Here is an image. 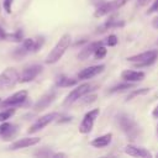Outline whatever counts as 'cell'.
Instances as JSON below:
<instances>
[{
	"label": "cell",
	"mask_w": 158,
	"mask_h": 158,
	"mask_svg": "<svg viewBox=\"0 0 158 158\" xmlns=\"http://www.w3.org/2000/svg\"><path fill=\"white\" fill-rule=\"evenodd\" d=\"M44 43V37L38 36L36 38H23L20 44L12 51L11 56L16 60H21L23 57H26L28 53L38 52Z\"/></svg>",
	"instance_id": "obj_1"
},
{
	"label": "cell",
	"mask_w": 158,
	"mask_h": 158,
	"mask_svg": "<svg viewBox=\"0 0 158 158\" xmlns=\"http://www.w3.org/2000/svg\"><path fill=\"white\" fill-rule=\"evenodd\" d=\"M116 122L120 130L128 137V139L131 141L137 139V137L139 136V126L131 115L126 112H121L116 116Z\"/></svg>",
	"instance_id": "obj_2"
},
{
	"label": "cell",
	"mask_w": 158,
	"mask_h": 158,
	"mask_svg": "<svg viewBox=\"0 0 158 158\" xmlns=\"http://www.w3.org/2000/svg\"><path fill=\"white\" fill-rule=\"evenodd\" d=\"M70 42H72L70 35L69 33H64L58 40V42L56 43V46L51 49V52L47 54V57L44 59L46 64H54V63H57L64 56V53L67 52V49L69 48Z\"/></svg>",
	"instance_id": "obj_3"
},
{
	"label": "cell",
	"mask_w": 158,
	"mask_h": 158,
	"mask_svg": "<svg viewBox=\"0 0 158 158\" xmlns=\"http://www.w3.org/2000/svg\"><path fill=\"white\" fill-rule=\"evenodd\" d=\"M158 58V51L157 49H149L138 54H133L126 58L127 62L135 64V67L137 68H143V67H148L152 65Z\"/></svg>",
	"instance_id": "obj_4"
},
{
	"label": "cell",
	"mask_w": 158,
	"mask_h": 158,
	"mask_svg": "<svg viewBox=\"0 0 158 158\" xmlns=\"http://www.w3.org/2000/svg\"><path fill=\"white\" fill-rule=\"evenodd\" d=\"M128 0H110V1H104L102 4L98 5L95 11H94V17H102L106 15H110L118 9H121L123 5H126Z\"/></svg>",
	"instance_id": "obj_5"
},
{
	"label": "cell",
	"mask_w": 158,
	"mask_h": 158,
	"mask_svg": "<svg viewBox=\"0 0 158 158\" xmlns=\"http://www.w3.org/2000/svg\"><path fill=\"white\" fill-rule=\"evenodd\" d=\"M19 74L20 73L12 67H9L2 70L0 73V90L12 89L19 83Z\"/></svg>",
	"instance_id": "obj_6"
},
{
	"label": "cell",
	"mask_w": 158,
	"mask_h": 158,
	"mask_svg": "<svg viewBox=\"0 0 158 158\" xmlns=\"http://www.w3.org/2000/svg\"><path fill=\"white\" fill-rule=\"evenodd\" d=\"M91 89H93V85H91L90 83H83V84L78 85L75 89H73V90L65 96V99L63 100V105H64V106H70V105H73L75 101H78L79 99H81L84 95L89 94V93L91 91Z\"/></svg>",
	"instance_id": "obj_7"
},
{
	"label": "cell",
	"mask_w": 158,
	"mask_h": 158,
	"mask_svg": "<svg viewBox=\"0 0 158 158\" xmlns=\"http://www.w3.org/2000/svg\"><path fill=\"white\" fill-rule=\"evenodd\" d=\"M28 99V91L27 90H20L16 91L15 94L7 96L5 100H2L0 102V107L5 109V107H17V106H22Z\"/></svg>",
	"instance_id": "obj_8"
},
{
	"label": "cell",
	"mask_w": 158,
	"mask_h": 158,
	"mask_svg": "<svg viewBox=\"0 0 158 158\" xmlns=\"http://www.w3.org/2000/svg\"><path fill=\"white\" fill-rule=\"evenodd\" d=\"M60 115L58 114V112H49V114H46V115H43V116H41V117H38L31 126H30V128L27 130V132L30 133V135H32V133H36V132H38V131H41V130H43L44 127H47L49 123H52V122H54V121H57V118L59 117Z\"/></svg>",
	"instance_id": "obj_9"
},
{
	"label": "cell",
	"mask_w": 158,
	"mask_h": 158,
	"mask_svg": "<svg viewBox=\"0 0 158 158\" xmlns=\"http://www.w3.org/2000/svg\"><path fill=\"white\" fill-rule=\"evenodd\" d=\"M99 115H100V109H93V110L88 111L84 115V117H83V120H81V122L79 125V132L81 135L90 133L93 127H94L95 120L98 118Z\"/></svg>",
	"instance_id": "obj_10"
},
{
	"label": "cell",
	"mask_w": 158,
	"mask_h": 158,
	"mask_svg": "<svg viewBox=\"0 0 158 158\" xmlns=\"http://www.w3.org/2000/svg\"><path fill=\"white\" fill-rule=\"evenodd\" d=\"M43 67L41 64H30L19 74V83H30L35 80L42 72Z\"/></svg>",
	"instance_id": "obj_11"
},
{
	"label": "cell",
	"mask_w": 158,
	"mask_h": 158,
	"mask_svg": "<svg viewBox=\"0 0 158 158\" xmlns=\"http://www.w3.org/2000/svg\"><path fill=\"white\" fill-rule=\"evenodd\" d=\"M57 98V90L56 89H52L47 93H44L33 105V111L38 112V111H42L44 109H47Z\"/></svg>",
	"instance_id": "obj_12"
},
{
	"label": "cell",
	"mask_w": 158,
	"mask_h": 158,
	"mask_svg": "<svg viewBox=\"0 0 158 158\" xmlns=\"http://www.w3.org/2000/svg\"><path fill=\"white\" fill-rule=\"evenodd\" d=\"M19 133V126L7 121L0 123V137L2 141H11Z\"/></svg>",
	"instance_id": "obj_13"
},
{
	"label": "cell",
	"mask_w": 158,
	"mask_h": 158,
	"mask_svg": "<svg viewBox=\"0 0 158 158\" xmlns=\"http://www.w3.org/2000/svg\"><path fill=\"white\" fill-rule=\"evenodd\" d=\"M105 69V64H96V65H90V67H86L84 69H81L79 73H78V79L79 80H89L94 77H96L98 74L102 73Z\"/></svg>",
	"instance_id": "obj_14"
},
{
	"label": "cell",
	"mask_w": 158,
	"mask_h": 158,
	"mask_svg": "<svg viewBox=\"0 0 158 158\" xmlns=\"http://www.w3.org/2000/svg\"><path fill=\"white\" fill-rule=\"evenodd\" d=\"M40 141H41L40 137H23V138H19V139L14 141L9 146V149L10 151H17V149L32 147V146H36L37 143H40Z\"/></svg>",
	"instance_id": "obj_15"
},
{
	"label": "cell",
	"mask_w": 158,
	"mask_h": 158,
	"mask_svg": "<svg viewBox=\"0 0 158 158\" xmlns=\"http://www.w3.org/2000/svg\"><path fill=\"white\" fill-rule=\"evenodd\" d=\"M123 152L126 154L131 156V157H137V158H152L153 157V154L148 149H146L143 147L135 146V144H127V146H125Z\"/></svg>",
	"instance_id": "obj_16"
},
{
	"label": "cell",
	"mask_w": 158,
	"mask_h": 158,
	"mask_svg": "<svg viewBox=\"0 0 158 158\" xmlns=\"http://www.w3.org/2000/svg\"><path fill=\"white\" fill-rule=\"evenodd\" d=\"M101 44H104L102 41L90 42L89 44H86L84 48L80 49V52H79V54H78V58H79L80 60H86L88 58H90L91 56H94V52H95L96 48H98L99 46H101Z\"/></svg>",
	"instance_id": "obj_17"
},
{
	"label": "cell",
	"mask_w": 158,
	"mask_h": 158,
	"mask_svg": "<svg viewBox=\"0 0 158 158\" xmlns=\"http://www.w3.org/2000/svg\"><path fill=\"white\" fill-rule=\"evenodd\" d=\"M146 74L143 72H139V70H132V69H126L121 73V78L125 80V81H128V83H138V81H142L144 79Z\"/></svg>",
	"instance_id": "obj_18"
},
{
	"label": "cell",
	"mask_w": 158,
	"mask_h": 158,
	"mask_svg": "<svg viewBox=\"0 0 158 158\" xmlns=\"http://www.w3.org/2000/svg\"><path fill=\"white\" fill-rule=\"evenodd\" d=\"M125 26V21L116 17V16H110L101 26H100V32H104L106 30H110V28H118V27H123Z\"/></svg>",
	"instance_id": "obj_19"
},
{
	"label": "cell",
	"mask_w": 158,
	"mask_h": 158,
	"mask_svg": "<svg viewBox=\"0 0 158 158\" xmlns=\"http://www.w3.org/2000/svg\"><path fill=\"white\" fill-rule=\"evenodd\" d=\"M111 141H112V133L109 132V133L101 135V136L94 138L93 141H90V146H93L95 148H105L111 143Z\"/></svg>",
	"instance_id": "obj_20"
},
{
	"label": "cell",
	"mask_w": 158,
	"mask_h": 158,
	"mask_svg": "<svg viewBox=\"0 0 158 158\" xmlns=\"http://www.w3.org/2000/svg\"><path fill=\"white\" fill-rule=\"evenodd\" d=\"M77 84H78V79L67 77L64 74L58 75L56 79V86H58V88H69V86H74Z\"/></svg>",
	"instance_id": "obj_21"
},
{
	"label": "cell",
	"mask_w": 158,
	"mask_h": 158,
	"mask_svg": "<svg viewBox=\"0 0 158 158\" xmlns=\"http://www.w3.org/2000/svg\"><path fill=\"white\" fill-rule=\"evenodd\" d=\"M133 88H135L133 83H128V81H125V83H121V84H117V85H115V86L110 88L107 93H109V94H114V93H122V91H125V90H128V89H133Z\"/></svg>",
	"instance_id": "obj_22"
},
{
	"label": "cell",
	"mask_w": 158,
	"mask_h": 158,
	"mask_svg": "<svg viewBox=\"0 0 158 158\" xmlns=\"http://www.w3.org/2000/svg\"><path fill=\"white\" fill-rule=\"evenodd\" d=\"M23 38H25V37H23V32H22V30H16L15 32H7V35H6V40H5V41L20 43Z\"/></svg>",
	"instance_id": "obj_23"
},
{
	"label": "cell",
	"mask_w": 158,
	"mask_h": 158,
	"mask_svg": "<svg viewBox=\"0 0 158 158\" xmlns=\"http://www.w3.org/2000/svg\"><path fill=\"white\" fill-rule=\"evenodd\" d=\"M151 91V88H139V89H132V91L127 95V98H126V101H131V100H133L135 98H137V96H141V95H146V94H148Z\"/></svg>",
	"instance_id": "obj_24"
},
{
	"label": "cell",
	"mask_w": 158,
	"mask_h": 158,
	"mask_svg": "<svg viewBox=\"0 0 158 158\" xmlns=\"http://www.w3.org/2000/svg\"><path fill=\"white\" fill-rule=\"evenodd\" d=\"M16 111V107H5L0 111V122H4V121H7Z\"/></svg>",
	"instance_id": "obj_25"
},
{
	"label": "cell",
	"mask_w": 158,
	"mask_h": 158,
	"mask_svg": "<svg viewBox=\"0 0 158 158\" xmlns=\"http://www.w3.org/2000/svg\"><path fill=\"white\" fill-rule=\"evenodd\" d=\"M33 154H35L36 157H53V152H52L49 148H46V147L37 149Z\"/></svg>",
	"instance_id": "obj_26"
},
{
	"label": "cell",
	"mask_w": 158,
	"mask_h": 158,
	"mask_svg": "<svg viewBox=\"0 0 158 158\" xmlns=\"http://www.w3.org/2000/svg\"><path fill=\"white\" fill-rule=\"evenodd\" d=\"M106 53H107L106 47H105L104 44H101V46H99V47L96 48V51L94 52V57H95L96 59H102V58L106 56Z\"/></svg>",
	"instance_id": "obj_27"
},
{
	"label": "cell",
	"mask_w": 158,
	"mask_h": 158,
	"mask_svg": "<svg viewBox=\"0 0 158 158\" xmlns=\"http://www.w3.org/2000/svg\"><path fill=\"white\" fill-rule=\"evenodd\" d=\"M117 43H118V38L116 35H109V37H106L104 41V44H106L109 47H115Z\"/></svg>",
	"instance_id": "obj_28"
},
{
	"label": "cell",
	"mask_w": 158,
	"mask_h": 158,
	"mask_svg": "<svg viewBox=\"0 0 158 158\" xmlns=\"http://www.w3.org/2000/svg\"><path fill=\"white\" fill-rule=\"evenodd\" d=\"M96 98H98V96H96L95 94H90V93H89V95H88V94H86V95H84V96H83L81 99H79L78 101H80L81 104H84V105H85V104L94 102V101L96 100Z\"/></svg>",
	"instance_id": "obj_29"
},
{
	"label": "cell",
	"mask_w": 158,
	"mask_h": 158,
	"mask_svg": "<svg viewBox=\"0 0 158 158\" xmlns=\"http://www.w3.org/2000/svg\"><path fill=\"white\" fill-rule=\"evenodd\" d=\"M12 4H14V0H2V7H4L6 14H11Z\"/></svg>",
	"instance_id": "obj_30"
},
{
	"label": "cell",
	"mask_w": 158,
	"mask_h": 158,
	"mask_svg": "<svg viewBox=\"0 0 158 158\" xmlns=\"http://www.w3.org/2000/svg\"><path fill=\"white\" fill-rule=\"evenodd\" d=\"M157 11H158V0H153L152 5L147 10V14H153V12H157Z\"/></svg>",
	"instance_id": "obj_31"
},
{
	"label": "cell",
	"mask_w": 158,
	"mask_h": 158,
	"mask_svg": "<svg viewBox=\"0 0 158 158\" xmlns=\"http://www.w3.org/2000/svg\"><path fill=\"white\" fill-rule=\"evenodd\" d=\"M151 1H152V0H137V6H139V7L146 6V5H148Z\"/></svg>",
	"instance_id": "obj_32"
},
{
	"label": "cell",
	"mask_w": 158,
	"mask_h": 158,
	"mask_svg": "<svg viewBox=\"0 0 158 158\" xmlns=\"http://www.w3.org/2000/svg\"><path fill=\"white\" fill-rule=\"evenodd\" d=\"M6 35H7V32H5V30L0 26V41H5L6 40Z\"/></svg>",
	"instance_id": "obj_33"
},
{
	"label": "cell",
	"mask_w": 158,
	"mask_h": 158,
	"mask_svg": "<svg viewBox=\"0 0 158 158\" xmlns=\"http://www.w3.org/2000/svg\"><path fill=\"white\" fill-rule=\"evenodd\" d=\"M152 26H153V28L158 30V16H156V17L152 20Z\"/></svg>",
	"instance_id": "obj_34"
},
{
	"label": "cell",
	"mask_w": 158,
	"mask_h": 158,
	"mask_svg": "<svg viewBox=\"0 0 158 158\" xmlns=\"http://www.w3.org/2000/svg\"><path fill=\"white\" fill-rule=\"evenodd\" d=\"M152 116H153L154 118H158V104H157L156 107L153 109V111H152Z\"/></svg>",
	"instance_id": "obj_35"
},
{
	"label": "cell",
	"mask_w": 158,
	"mask_h": 158,
	"mask_svg": "<svg viewBox=\"0 0 158 158\" xmlns=\"http://www.w3.org/2000/svg\"><path fill=\"white\" fill-rule=\"evenodd\" d=\"M53 157H67V154H65V153H60V152H58V153H53Z\"/></svg>",
	"instance_id": "obj_36"
},
{
	"label": "cell",
	"mask_w": 158,
	"mask_h": 158,
	"mask_svg": "<svg viewBox=\"0 0 158 158\" xmlns=\"http://www.w3.org/2000/svg\"><path fill=\"white\" fill-rule=\"evenodd\" d=\"M157 136H158V125H157Z\"/></svg>",
	"instance_id": "obj_37"
},
{
	"label": "cell",
	"mask_w": 158,
	"mask_h": 158,
	"mask_svg": "<svg viewBox=\"0 0 158 158\" xmlns=\"http://www.w3.org/2000/svg\"><path fill=\"white\" fill-rule=\"evenodd\" d=\"M0 102H1V99H0Z\"/></svg>",
	"instance_id": "obj_38"
},
{
	"label": "cell",
	"mask_w": 158,
	"mask_h": 158,
	"mask_svg": "<svg viewBox=\"0 0 158 158\" xmlns=\"http://www.w3.org/2000/svg\"><path fill=\"white\" fill-rule=\"evenodd\" d=\"M157 157H158V154H157Z\"/></svg>",
	"instance_id": "obj_39"
}]
</instances>
